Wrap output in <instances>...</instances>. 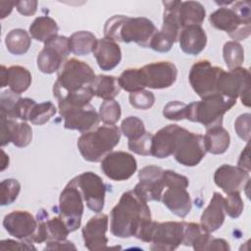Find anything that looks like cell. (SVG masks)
Returning a JSON list of instances; mask_svg holds the SVG:
<instances>
[{
  "label": "cell",
  "mask_w": 251,
  "mask_h": 251,
  "mask_svg": "<svg viewBox=\"0 0 251 251\" xmlns=\"http://www.w3.org/2000/svg\"><path fill=\"white\" fill-rule=\"evenodd\" d=\"M151 221L147 202L133 189L128 190L122 194L118 204L111 211V232L120 238L136 237L141 228Z\"/></svg>",
  "instance_id": "1"
},
{
  "label": "cell",
  "mask_w": 251,
  "mask_h": 251,
  "mask_svg": "<svg viewBox=\"0 0 251 251\" xmlns=\"http://www.w3.org/2000/svg\"><path fill=\"white\" fill-rule=\"evenodd\" d=\"M157 31L154 23L144 17L130 18L115 15L108 19L104 25L105 38L115 42H134L143 48L150 46V42Z\"/></svg>",
  "instance_id": "2"
},
{
  "label": "cell",
  "mask_w": 251,
  "mask_h": 251,
  "mask_svg": "<svg viewBox=\"0 0 251 251\" xmlns=\"http://www.w3.org/2000/svg\"><path fill=\"white\" fill-rule=\"evenodd\" d=\"M217 29L226 31L233 41L244 40L251 33V6L248 1L231 2V7H220L209 16Z\"/></svg>",
  "instance_id": "3"
},
{
  "label": "cell",
  "mask_w": 251,
  "mask_h": 251,
  "mask_svg": "<svg viewBox=\"0 0 251 251\" xmlns=\"http://www.w3.org/2000/svg\"><path fill=\"white\" fill-rule=\"evenodd\" d=\"M120 139L121 129L117 126L104 125L83 132L77 139V148L85 161L101 162L119 144Z\"/></svg>",
  "instance_id": "4"
},
{
  "label": "cell",
  "mask_w": 251,
  "mask_h": 251,
  "mask_svg": "<svg viewBox=\"0 0 251 251\" xmlns=\"http://www.w3.org/2000/svg\"><path fill=\"white\" fill-rule=\"evenodd\" d=\"M185 222H149L144 226L136 238L151 243L153 251H173L182 244Z\"/></svg>",
  "instance_id": "5"
},
{
  "label": "cell",
  "mask_w": 251,
  "mask_h": 251,
  "mask_svg": "<svg viewBox=\"0 0 251 251\" xmlns=\"http://www.w3.org/2000/svg\"><path fill=\"white\" fill-rule=\"evenodd\" d=\"M95 76L94 71L88 64L71 58L63 64L58 72L57 79L53 85V95L59 100L68 93L90 85Z\"/></svg>",
  "instance_id": "6"
},
{
  "label": "cell",
  "mask_w": 251,
  "mask_h": 251,
  "mask_svg": "<svg viewBox=\"0 0 251 251\" xmlns=\"http://www.w3.org/2000/svg\"><path fill=\"white\" fill-rule=\"evenodd\" d=\"M235 104V99L221 94L209 96L200 101H193L187 104L185 120L202 124L206 128L222 126L224 115Z\"/></svg>",
  "instance_id": "7"
},
{
  "label": "cell",
  "mask_w": 251,
  "mask_h": 251,
  "mask_svg": "<svg viewBox=\"0 0 251 251\" xmlns=\"http://www.w3.org/2000/svg\"><path fill=\"white\" fill-rule=\"evenodd\" d=\"M163 181L165 188L161 201L176 216L185 218L192 207V201L186 188L188 187V178L171 170H165L163 173Z\"/></svg>",
  "instance_id": "8"
},
{
  "label": "cell",
  "mask_w": 251,
  "mask_h": 251,
  "mask_svg": "<svg viewBox=\"0 0 251 251\" xmlns=\"http://www.w3.org/2000/svg\"><path fill=\"white\" fill-rule=\"evenodd\" d=\"M162 3L164 5L163 25L154 34L149 47L154 51L165 53L172 49L181 30L177 17V9L181 1H163Z\"/></svg>",
  "instance_id": "9"
},
{
  "label": "cell",
  "mask_w": 251,
  "mask_h": 251,
  "mask_svg": "<svg viewBox=\"0 0 251 251\" xmlns=\"http://www.w3.org/2000/svg\"><path fill=\"white\" fill-rule=\"evenodd\" d=\"M250 72L246 68L223 70L218 80V94L235 100L239 97L243 105L250 107Z\"/></svg>",
  "instance_id": "10"
},
{
  "label": "cell",
  "mask_w": 251,
  "mask_h": 251,
  "mask_svg": "<svg viewBox=\"0 0 251 251\" xmlns=\"http://www.w3.org/2000/svg\"><path fill=\"white\" fill-rule=\"evenodd\" d=\"M83 210V198L74 177L65 186L59 199V216L71 232L80 226Z\"/></svg>",
  "instance_id": "11"
},
{
  "label": "cell",
  "mask_w": 251,
  "mask_h": 251,
  "mask_svg": "<svg viewBox=\"0 0 251 251\" xmlns=\"http://www.w3.org/2000/svg\"><path fill=\"white\" fill-rule=\"evenodd\" d=\"M70 53L69 38L57 34L44 42L43 49L37 55V68L41 73L48 75L58 72Z\"/></svg>",
  "instance_id": "12"
},
{
  "label": "cell",
  "mask_w": 251,
  "mask_h": 251,
  "mask_svg": "<svg viewBox=\"0 0 251 251\" xmlns=\"http://www.w3.org/2000/svg\"><path fill=\"white\" fill-rule=\"evenodd\" d=\"M223 70L212 66L208 60H199L192 65L188 75L189 83L201 99L218 94L217 85Z\"/></svg>",
  "instance_id": "13"
},
{
  "label": "cell",
  "mask_w": 251,
  "mask_h": 251,
  "mask_svg": "<svg viewBox=\"0 0 251 251\" xmlns=\"http://www.w3.org/2000/svg\"><path fill=\"white\" fill-rule=\"evenodd\" d=\"M206 153L203 135L182 127L173 154L176 161L185 167H194L202 161Z\"/></svg>",
  "instance_id": "14"
},
{
  "label": "cell",
  "mask_w": 251,
  "mask_h": 251,
  "mask_svg": "<svg viewBox=\"0 0 251 251\" xmlns=\"http://www.w3.org/2000/svg\"><path fill=\"white\" fill-rule=\"evenodd\" d=\"M75 179L86 206L91 211L100 213L104 208L106 194V184L103 179L92 172H84Z\"/></svg>",
  "instance_id": "15"
},
{
  "label": "cell",
  "mask_w": 251,
  "mask_h": 251,
  "mask_svg": "<svg viewBox=\"0 0 251 251\" xmlns=\"http://www.w3.org/2000/svg\"><path fill=\"white\" fill-rule=\"evenodd\" d=\"M139 71L144 88H168L175 83L177 77L176 67L169 61L153 62L139 68Z\"/></svg>",
  "instance_id": "16"
},
{
  "label": "cell",
  "mask_w": 251,
  "mask_h": 251,
  "mask_svg": "<svg viewBox=\"0 0 251 251\" xmlns=\"http://www.w3.org/2000/svg\"><path fill=\"white\" fill-rule=\"evenodd\" d=\"M101 170L112 180L123 181L133 176L137 169L135 158L124 151H113L101 160Z\"/></svg>",
  "instance_id": "17"
},
{
  "label": "cell",
  "mask_w": 251,
  "mask_h": 251,
  "mask_svg": "<svg viewBox=\"0 0 251 251\" xmlns=\"http://www.w3.org/2000/svg\"><path fill=\"white\" fill-rule=\"evenodd\" d=\"M164 170L161 167L149 165L142 168L138 173L139 182L133 190L144 201H161L165 189L163 181Z\"/></svg>",
  "instance_id": "18"
},
{
  "label": "cell",
  "mask_w": 251,
  "mask_h": 251,
  "mask_svg": "<svg viewBox=\"0 0 251 251\" xmlns=\"http://www.w3.org/2000/svg\"><path fill=\"white\" fill-rule=\"evenodd\" d=\"M3 226L13 237L32 242L31 239L37 228V219L27 211L17 210L4 217Z\"/></svg>",
  "instance_id": "19"
},
{
  "label": "cell",
  "mask_w": 251,
  "mask_h": 251,
  "mask_svg": "<svg viewBox=\"0 0 251 251\" xmlns=\"http://www.w3.org/2000/svg\"><path fill=\"white\" fill-rule=\"evenodd\" d=\"M250 180L249 172L231 165H222L214 174V181L225 193L242 191Z\"/></svg>",
  "instance_id": "20"
},
{
  "label": "cell",
  "mask_w": 251,
  "mask_h": 251,
  "mask_svg": "<svg viewBox=\"0 0 251 251\" xmlns=\"http://www.w3.org/2000/svg\"><path fill=\"white\" fill-rule=\"evenodd\" d=\"M109 219L106 214L97 213L89 219L86 225L82 227L81 233L84 241V246L90 251H98L108 249V238L106 232L108 230Z\"/></svg>",
  "instance_id": "21"
},
{
  "label": "cell",
  "mask_w": 251,
  "mask_h": 251,
  "mask_svg": "<svg viewBox=\"0 0 251 251\" xmlns=\"http://www.w3.org/2000/svg\"><path fill=\"white\" fill-rule=\"evenodd\" d=\"M60 115L64 118L65 128L75 129L80 132H87L93 127H97L100 121L99 114L90 104L65 110Z\"/></svg>",
  "instance_id": "22"
},
{
  "label": "cell",
  "mask_w": 251,
  "mask_h": 251,
  "mask_svg": "<svg viewBox=\"0 0 251 251\" xmlns=\"http://www.w3.org/2000/svg\"><path fill=\"white\" fill-rule=\"evenodd\" d=\"M181 130V126L173 124L166 126L153 134L151 156L164 159L173 155Z\"/></svg>",
  "instance_id": "23"
},
{
  "label": "cell",
  "mask_w": 251,
  "mask_h": 251,
  "mask_svg": "<svg viewBox=\"0 0 251 251\" xmlns=\"http://www.w3.org/2000/svg\"><path fill=\"white\" fill-rule=\"evenodd\" d=\"M1 84L0 87L9 86L16 93H23L28 89L31 84V74L26 68L22 66H11L6 68L1 66Z\"/></svg>",
  "instance_id": "24"
},
{
  "label": "cell",
  "mask_w": 251,
  "mask_h": 251,
  "mask_svg": "<svg viewBox=\"0 0 251 251\" xmlns=\"http://www.w3.org/2000/svg\"><path fill=\"white\" fill-rule=\"evenodd\" d=\"M93 56L102 71H111L120 64L122 51L118 43L104 37L97 40Z\"/></svg>",
  "instance_id": "25"
},
{
  "label": "cell",
  "mask_w": 251,
  "mask_h": 251,
  "mask_svg": "<svg viewBox=\"0 0 251 251\" xmlns=\"http://www.w3.org/2000/svg\"><path fill=\"white\" fill-rule=\"evenodd\" d=\"M180 49L188 55H198L207 44V34L201 25L183 27L178 35Z\"/></svg>",
  "instance_id": "26"
},
{
  "label": "cell",
  "mask_w": 251,
  "mask_h": 251,
  "mask_svg": "<svg viewBox=\"0 0 251 251\" xmlns=\"http://www.w3.org/2000/svg\"><path fill=\"white\" fill-rule=\"evenodd\" d=\"M225 219L226 212L224 208V197L221 193L215 192L209 205L204 209L201 215V225L209 232H214L223 226Z\"/></svg>",
  "instance_id": "27"
},
{
  "label": "cell",
  "mask_w": 251,
  "mask_h": 251,
  "mask_svg": "<svg viewBox=\"0 0 251 251\" xmlns=\"http://www.w3.org/2000/svg\"><path fill=\"white\" fill-rule=\"evenodd\" d=\"M206 16L204 6L197 1H181L177 9L178 22L183 27L189 25H201Z\"/></svg>",
  "instance_id": "28"
},
{
  "label": "cell",
  "mask_w": 251,
  "mask_h": 251,
  "mask_svg": "<svg viewBox=\"0 0 251 251\" xmlns=\"http://www.w3.org/2000/svg\"><path fill=\"white\" fill-rule=\"evenodd\" d=\"M203 137L207 152L214 155L224 154L230 144L229 133L222 126L207 128Z\"/></svg>",
  "instance_id": "29"
},
{
  "label": "cell",
  "mask_w": 251,
  "mask_h": 251,
  "mask_svg": "<svg viewBox=\"0 0 251 251\" xmlns=\"http://www.w3.org/2000/svg\"><path fill=\"white\" fill-rule=\"evenodd\" d=\"M208 230H206L201 224L186 223L183 234L182 244L185 246H192L194 250H206L208 243L213 237Z\"/></svg>",
  "instance_id": "30"
},
{
  "label": "cell",
  "mask_w": 251,
  "mask_h": 251,
  "mask_svg": "<svg viewBox=\"0 0 251 251\" xmlns=\"http://www.w3.org/2000/svg\"><path fill=\"white\" fill-rule=\"evenodd\" d=\"M94 96L104 100H113L121 91L118 77L114 75H98L90 84Z\"/></svg>",
  "instance_id": "31"
},
{
  "label": "cell",
  "mask_w": 251,
  "mask_h": 251,
  "mask_svg": "<svg viewBox=\"0 0 251 251\" xmlns=\"http://www.w3.org/2000/svg\"><path fill=\"white\" fill-rule=\"evenodd\" d=\"M59 30L56 21L48 16L37 17L29 25L28 31L31 37L37 41L45 42L57 35Z\"/></svg>",
  "instance_id": "32"
},
{
  "label": "cell",
  "mask_w": 251,
  "mask_h": 251,
  "mask_svg": "<svg viewBox=\"0 0 251 251\" xmlns=\"http://www.w3.org/2000/svg\"><path fill=\"white\" fill-rule=\"evenodd\" d=\"M96 36L87 30H79L69 37L70 50L76 56H84L93 52L97 44Z\"/></svg>",
  "instance_id": "33"
},
{
  "label": "cell",
  "mask_w": 251,
  "mask_h": 251,
  "mask_svg": "<svg viewBox=\"0 0 251 251\" xmlns=\"http://www.w3.org/2000/svg\"><path fill=\"white\" fill-rule=\"evenodd\" d=\"M31 44V38L26 30L23 28H14L10 30L5 37L7 50L13 55L25 54Z\"/></svg>",
  "instance_id": "34"
},
{
  "label": "cell",
  "mask_w": 251,
  "mask_h": 251,
  "mask_svg": "<svg viewBox=\"0 0 251 251\" xmlns=\"http://www.w3.org/2000/svg\"><path fill=\"white\" fill-rule=\"evenodd\" d=\"M94 93L91 89V86H85L75 92H71L64 95L58 101V108L59 112H63L65 110L76 107H83L90 104Z\"/></svg>",
  "instance_id": "35"
},
{
  "label": "cell",
  "mask_w": 251,
  "mask_h": 251,
  "mask_svg": "<svg viewBox=\"0 0 251 251\" xmlns=\"http://www.w3.org/2000/svg\"><path fill=\"white\" fill-rule=\"evenodd\" d=\"M224 60L228 70L239 68L244 62V49L236 41H227L223 48Z\"/></svg>",
  "instance_id": "36"
},
{
  "label": "cell",
  "mask_w": 251,
  "mask_h": 251,
  "mask_svg": "<svg viewBox=\"0 0 251 251\" xmlns=\"http://www.w3.org/2000/svg\"><path fill=\"white\" fill-rule=\"evenodd\" d=\"M57 112L55 105L50 101H45L35 104L32 108L28 121L35 126H42L46 124Z\"/></svg>",
  "instance_id": "37"
},
{
  "label": "cell",
  "mask_w": 251,
  "mask_h": 251,
  "mask_svg": "<svg viewBox=\"0 0 251 251\" xmlns=\"http://www.w3.org/2000/svg\"><path fill=\"white\" fill-rule=\"evenodd\" d=\"M121 88L127 92H135L144 89L139 69L129 68L125 70L118 77Z\"/></svg>",
  "instance_id": "38"
},
{
  "label": "cell",
  "mask_w": 251,
  "mask_h": 251,
  "mask_svg": "<svg viewBox=\"0 0 251 251\" xmlns=\"http://www.w3.org/2000/svg\"><path fill=\"white\" fill-rule=\"evenodd\" d=\"M21 191V184L16 178H6L0 183V204L1 206L11 205L18 198Z\"/></svg>",
  "instance_id": "39"
},
{
  "label": "cell",
  "mask_w": 251,
  "mask_h": 251,
  "mask_svg": "<svg viewBox=\"0 0 251 251\" xmlns=\"http://www.w3.org/2000/svg\"><path fill=\"white\" fill-rule=\"evenodd\" d=\"M99 118L105 125H115L121 118V105L115 100H104L100 105Z\"/></svg>",
  "instance_id": "40"
},
{
  "label": "cell",
  "mask_w": 251,
  "mask_h": 251,
  "mask_svg": "<svg viewBox=\"0 0 251 251\" xmlns=\"http://www.w3.org/2000/svg\"><path fill=\"white\" fill-rule=\"evenodd\" d=\"M32 140V129L30 126L24 121L16 122L12 134V143L20 148L26 147Z\"/></svg>",
  "instance_id": "41"
},
{
  "label": "cell",
  "mask_w": 251,
  "mask_h": 251,
  "mask_svg": "<svg viewBox=\"0 0 251 251\" xmlns=\"http://www.w3.org/2000/svg\"><path fill=\"white\" fill-rule=\"evenodd\" d=\"M121 131L122 133L130 139H135L141 136L146 132L144 123L135 116H130L126 118L121 124Z\"/></svg>",
  "instance_id": "42"
},
{
  "label": "cell",
  "mask_w": 251,
  "mask_h": 251,
  "mask_svg": "<svg viewBox=\"0 0 251 251\" xmlns=\"http://www.w3.org/2000/svg\"><path fill=\"white\" fill-rule=\"evenodd\" d=\"M46 228L48 234V240H65L67 236L71 232L63 221V219L59 217H54L46 220Z\"/></svg>",
  "instance_id": "43"
},
{
  "label": "cell",
  "mask_w": 251,
  "mask_h": 251,
  "mask_svg": "<svg viewBox=\"0 0 251 251\" xmlns=\"http://www.w3.org/2000/svg\"><path fill=\"white\" fill-rule=\"evenodd\" d=\"M35 104H36V102L30 98L21 97L9 114H4V113H2V114L6 115L8 118H11L14 120H20V121L26 122V121H28L29 114Z\"/></svg>",
  "instance_id": "44"
},
{
  "label": "cell",
  "mask_w": 251,
  "mask_h": 251,
  "mask_svg": "<svg viewBox=\"0 0 251 251\" xmlns=\"http://www.w3.org/2000/svg\"><path fill=\"white\" fill-rule=\"evenodd\" d=\"M129 104L139 110H148L150 109L155 102V96L154 94L145 89H141L135 92H131L128 97Z\"/></svg>",
  "instance_id": "45"
},
{
  "label": "cell",
  "mask_w": 251,
  "mask_h": 251,
  "mask_svg": "<svg viewBox=\"0 0 251 251\" xmlns=\"http://www.w3.org/2000/svg\"><path fill=\"white\" fill-rule=\"evenodd\" d=\"M224 208L226 214H227L230 218L236 219L243 212V200L240 196L239 192H231L226 193V197L224 198Z\"/></svg>",
  "instance_id": "46"
},
{
  "label": "cell",
  "mask_w": 251,
  "mask_h": 251,
  "mask_svg": "<svg viewBox=\"0 0 251 251\" xmlns=\"http://www.w3.org/2000/svg\"><path fill=\"white\" fill-rule=\"evenodd\" d=\"M153 134L146 131L144 134L135 139L128 140V149L138 155L149 156L151 155V145H152Z\"/></svg>",
  "instance_id": "47"
},
{
  "label": "cell",
  "mask_w": 251,
  "mask_h": 251,
  "mask_svg": "<svg viewBox=\"0 0 251 251\" xmlns=\"http://www.w3.org/2000/svg\"><path fill=\"white\" fill-rule=\"evenodd\" d=\"M187 104L181 101H170L165 105L163 109L164 117L171 121L185 120Z\"/></svg>",
  "instance_id": "48"
},
{
  "label": "cell",
  "mask_w": 251,
  "mask_h": 251,
  "mask_svg": "<svg viewBox=\"0 0 251 251\" xmlns=\"http://www.w3.org/2000/svg\"><path fill=\"white\" fill-rule=\"evenodd\" d=\"M17 121L0 113V144L2 147L12 142L13 129Z\"/></svg>",
  "instance_id": "49"
},
{
  "label": "cell",
  "mask_w": 251,
  "mask_h": 251,
  "mask_svg": "<svg viewBox=\"0 0 251 251\" xmlns=\"http://www.w3.org/2000/svg\"><path fill=\"white\" fill-rule=\"evenodd\" d=\"M250 119L251 115L249 113H245L238 116L234 122V130L236 134L246 142H248L250 139Z\"/></svg>",
  "instance_id": "50"
},
{
  "label": "cell",
  "mask_w": 251,
  "mask_h": 251,
  "mask_svg": "<svg viewBox=\"0 0 251 251\" xmlns=\"http://www.w3.org/2000/svg\"><path fill=\"white\" fill-rule=\"evenodd\" d=\"M36 250L32 242L25 240L16 241L12 239H5L0 242V250Z\"/></svg>",
  "instance_id": "51"
},
{
  "label": "cell",
  "mask_w": 251,
  "mask_h": 251,
  "mask_svg": "<svg viewBox=\"0 0 251 251\" xmlns=\"http://www.w3.org/2000/svg\"><path fill=\"white\" fill-rule=\"evenodd\" d=\"M18 12L25 17H29L35 14L38 6V2L36 0H22L16 1L15 4Z\"/></svg>",
  "instance_id": "52"
},
{
  "label": "cell",
  "mask_w": 251,
  "mask_h": 251,
  "mask_svg": "<svg viewBox=\"0 0 251 251\" xmlns=\"http://www.w3.org/2000/svg\"><path fill=\"white\" fill-rule=\"evenodd\" d=\"M75 250L76 247L70 240H48L44 250Z\"/></svg>",
  "instance_id": "53"
},
{
  "label": "cell",
  "mask_w": 251,
  "mask_h": 251,
  "mask_svg": "<svg viewBox=\"0 0 251 251\" xmlns=\"http://www.w3.org/2000/svg\"><path fill=\"white\" fill-rule=\"evenodd\" d=\"M206 250H221V251H228L230 250V247L227 243L223 238H214L212 237L210 242L208 243Z\"/></svg>",
  "instance_id": "54"
},
{
  "label": "cell",
  "mask_w": 251,
  "mask_h": 251,
  "mask_svg": "<svg viewBox=\"0 0 251 251\" xmlns=\"http://www.w3.org/2000/svg\"><path fill=\"white\" fill-rule=\"evenodd\" d=\"M238 167L250 172V159H249V144H247L244 150L241 152L237 163Z\"/></svg>",
  "instance_id": "55"
},
{
  "label": "cell",
  "mask_w": 251,
  "mask_h": 251,
  "mask_svg": "<svg viewBox=\"0 0 251 251\" xmlns=\"http://www.w3.org/2000/svg\"><path fill=\"white\" fill-rule=\"evenodd\" d=\"M16 2L14 1H1L0 2V11H1V19H5L13 10Z\"/></svg>",
  "instance_id": "56"
},
{
  "label": "cell",
  "mask_w": 251,
  "mask_h": 251,
  "mask_svg": "<svg viewBox=\"0 0 251 251\" xmlns=\"http://www.w3.org/2000/svg\"><path fill=\"white\" fill-rule=\"evenodd\" d=\"M2 158H1V171H4L9 166V156L6 155L4 150H1Z\"/></svg>",
  "instance_id": "57"
}]
</instances>
